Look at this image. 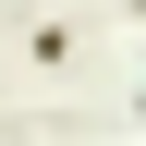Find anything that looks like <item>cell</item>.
I'll list each match as a JSON object with an SVG mask.
<instances>
[{
  "mask_svg": "<svg viewBox=\"0 0 146 146\" xmlns=\"http://www.w3.org/2000/svg\"><path fill=\"white\" fill-rule=\"evenodd\" d=\"M134 122H146V85H134Z\"/></svg>",
  "mask_w": 146,
  "mask_h": 146,
  "instance_id": "1",
  "label": "cell"
}]
</instances>
